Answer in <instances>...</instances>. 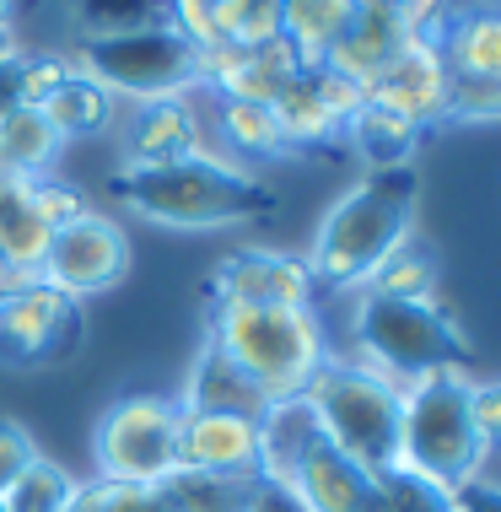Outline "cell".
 <instances>
[{
    "mask_svg": "<svg viewBox=\"0 0 501 512\" xmlns=\"http://www.w3.org/2000/svg\"><path fill=\"white\" fill-rule=\"evenodd\" d=\"M49 238H54V232L38 221L33 200H27V184L6 178V184H0V265L17 275V281H27V275H44Z\"/></svg>",
    "mask_w": 501,
    "mask_h": 512,
    "instance_id": "obj_22",
    "label": "cell"
},
{
    "mask_svg": "<svg viewBox=\"0 0 501 512\" xmlns=\"http://www.w3.org/2000/svg\"><path fill=\"white\" fill-rule=\"evenodd\" d=\"M442 124H501V81L496 76H453Z\"/></svg>",
    "mask_w": 501,
    "mask_h": 512,
    "instance_id": "obj_34",
    "label": "cell"
},
{
    "mask_svg": "<svg viewBox=\"0 0 501 512\" xmlns=\"http://www.w3.org/2000/svg\"><path fill=\"white\" fill-rule=\"evenodd\" d=\"M469 415H475L485 453L501 448V383H469Z\"/></svg>",
    "mask_w": 501,
    "mask_h": 512,
    "instance_id": "obj_41",
    "label": "cell"
},
{
    "mask_svg": "<svg viewBox=\"0 0 501 512\" xmlns=\"http://www.w3.org/2000/svg\"><path fill=\"white\" fill-rule=\"evenodd\" d=\"M17 11H22V0H0V22H17Z\"/></svg>",
    "mask_w": 501,
    "mask_h": 512,
    "instance_id": "obj_45",
    "label": "cell"
},
{
    "mask_svg": "<svg viewBox=\"0 0 501 512\" xmlns=\"http://www.w3.org/2000/svg\"><path fill=\"white\" fill-rule=\"evenodd\" d=\"M184 410H221V415H248V421H259L264 410H270V399L259 394V383L248 378V372L232 362V356H221L211 340H205V351L194 356V372L184 383V399H178Z\"/></svg>",
    "mask_w": 501,
    "mask_h": 512,
    "instance_id": "obj_17",
    "label": "cell"
},
{
    "mask_svg": "<svg viewBox=\"0 0 501 512\" xmlns=\"http://www.w3.org/2000/svg\"><path fill=\"white\" fill-rule=\"evenodd\" d=\"M281 38V0H216V44L264 49Z\"/></svg>",
    "mask_w": 501,
    "mask_h": 512,
    "instance_id": "obj_31",
    "label": "cell"
},
{
    "mask_svg": "<svg viewBox=\"0 0 501 512\" xmlns=\"http://www.w3.org/2000/svg\"><path fill=\"white\" fill-rule=\"evenodd\" d=\"M421 141H426V124L394 114V108H383V103H367L351 124H345V146H351L372 173L410 168L415 151H421Z\"/></svg>",
    "mask_w": 501,
    "mask_h": 512,
    "instance_id": "obj_18",
    "label": "cell"
},
{
    "mask_svg": "<svg viewBox=\"0 0 501 512\" xmlns=\"http://www.w3.org/2000/svg\"><path fill=\"white\" fill-rule=\"evenodd\" d=\"M38 459V442L22 421H0V496L27 475V464Z\"/></svg>",
    "mask_w": 501,
    "mask_h": 512,
    "instance_id": "obj_40",
    "label": "cell"
},
{
    "mask_svg": "<svg viewBox=\"0 0 501 512\" xmlns=\"http://www.w3.org/2000/svg\"><path fill=\"white\" fill-rule=\"evenodd\" d=\"M308 512H378V469L356 464L329 437H313L286 480Z\"/></svg>",
    "mask_w": 501,
    "mask_h": 512,
    "instance_id": "obj_14",
    "label": "cell"
},
{
    "mask_svg": "<svg viewBox=\"0 0 501 512\" xmlns=\"http://www.w3.org/2000/svg\"><path fill=\"white\" fill-rule=\"evenodd\" d=\"M130 275V238H124L119 221L108 216H81L71 227H60L49 238V259H44V281H54L60 292L97 297V292H114V286Z\"/></svg>",
    "mask_w": 501,
    "mask_h": 512,
    "instance_id": "obj_10",
    "label": "cell"
},
{
    "mask_svg": "<svg viewBox=\"0 0 501 512\" xmlns=\"http://www.w3.org/2000/svg\"><path fill=\"white\" fill-rule=\"evenodd\" d=\"M442 54L453 76H496L501 81V11L469 6L458 17H442Z\"/></svg>",
    "mask_w": 501,
    "mask_h": 512,
    "instance_id": "obj_23",
    "label": "cell"
},
{
    "mask_svg": "<svg viewBox=\"0 0 501 512\" xmlns=\"http://www.w3.org/2000/svg\"><path fill=\"white\" fill-rule=\"evenodd\" d=\"M65 60H71V71L108 87L119 103L189 98L194 92V44L178 38L173 27H146V33H119V38H76V49Z\"/></svg>",
    "mask_w": 501,
    "mask_h": 512,
    "instance_id": "obj_7",
    "label": "cell"
},
{
    "mask_svg": "<svg viewBox=\"0 0 501 512\" xmlns=\"http://www.w3.org/2000/svg\"><path fill=\"white\" fill-rule=\"evenodd\" d=\"M119 98L108 87H97L92 76H81L71 71L54 87V98L44 103V119L54 124V135L60 141H97V135H108V130H119Z\"/></svg>",
    "mask_w": 501,
    "mask_h": 512,
    "instance_id": "obj_19",
    "label": "cell"
},
{
    "mask_svg": "<svg viewBox=\"0 0 501 512\" xmlns=\"http://www.w3.org/2000/svg\"><path fill=\"white\" fill-rule=\"evenodd\" d=\"M297 76H308V71H302V60H297V49H291L286 38H275V44L243 54V71L232 76V87L221 92V98H243V103L275 108V103H281V92H286Z\"/></svg>",
    "mask_w": 501,
    "mask_h": 512,
    "instance_id": "obj_26",
    "label": "cell"
},
{
    "mask_svg": "<svg viewBox=\"0 0 501 512\" xmlns=\"http://www.w3.org/2000/svg\"><path fill=\"white\" fill-rule=\"evenodd\" d=\"M275 124H281L286 151H329V146L345 141V124L318 103V92H313L308 76H297L281 92V103H275Z\"/></svg>",
    "mask_w": 501,
    "mask_h": 512,
    "instance_id": "obj_25",
    "label": "cell"
},
{
    "mask_svg": "<svg viewBox=\"0 0 501 512\" xmlns=\"http://www.w3.org/2000/svg\"><path fill=\"white\" fill-rule=\"evenodd\" d=\"M361 292H378V297H405V302H426L437 297V259H431L426 243L405 238L394 248V254L383 259L378 270L367 275V286Z\"/></svg>",
    "mask_w": 501,
    "mask_h": 512,
    "instance_id": "obj_28",
    "label": "cell"
},
{
    "mask_svg": "<svg viewBox=\"0 0 501 512\" xmlns=\"http://www.w3.org/2000/svg\"><path fill=\"white\" fill-rule=\"evenodd\" d=\"M60 135H54V124L44 119V108H6L0 114V173L17 178V184H33V178H44L54 168V157H60Z\"/></svg>",
    "mask_w": 501,
    "mask_h": 512,
    "instance_id": "obj_21",
    "label": "cell"
},
{
    "mask_svg": "<svg viewBox=\"0 0 501 512\" xmlns=\"http://www.w3.org/2000/svg\"><path fill=\"white\" fill-rule=\"evenodd\" d=\"M205 340L221 356H232L270 405L302 399L329 362L324 324L313 308H259V302L205 297Z\"/></svg>",
    "mask_w": 501,
    "mask_h": 512,
    "instance_id": "obj_3",
    "label": "cell"
},
{
    "mask_svg": "<svg viewBox=\"0 0 501 512\" xmlns=\"http://www.w3.org/2000/svg\"><path fill=\"white\" fill-rule=\"evenodd\" d=\"M313 292L318 281L308 254H286V248H238L205 281V297L259 302V308H313Z\"/></svg>",
    "mask_w": 501,
    "mask_h": 512,
    "instance_id": "obj_11",
    "label": "cell"
},
{
    "mask_svg": "<svg viewBox=\"0 0 501 512\" xmlns=\"http://www.w3.org/2000/svg\"><path fill=\"white\" fill-rule=\"evenodd\" d=\"M81 302L44 275L11 281L0 297V367H54L81 351Z\"/></svg>",
    "mask_w": 501,
    "mask_h": 512,
    "instance_id": "obj_9",
    "label": "cell"
},
{
    "mask_svg": "<svg viewBox=\"0 0 501 512\" xmlns=\"http://www.w3.org/2000/svg\"><path fill=\"white\" fill-rule=\"evenodd\" d=\"M351 335L361 345L372 372H383L394 389H410L437 372H469L475 367V345L464 340L458 318L437 297L405 302V297H378L361 292L351 313Z\"/></svg>",
    "mask_w": 501,
    "mask_h": 512,
    "instance_id": "obj_4",
    "label": "cell"
},
{
    "mask_svg": "<svg viewBox=\"0 0 501 512\" xmlns=\"http://www.w3.org/2000/svg\"><path fill=\"white\" fill-rule=\"evenodd\" d=\"M11 281H17V275H11L6 265H0V297H6V292H11Z\"/></svg>",
    "mask_w": 501,
    "mask_h": 512,
    "instance_id": "obj_46",
    "label": "cell"
},
{
    "mask_svg": "<svg viewBox=\"0 0 501 512\" xmlns=\"http://www.w3.org/2000/svg\"><path fill=\"white\" fill-rule=\"evenodd\" d=\"M65 76H71L65 54H22V108H44Z\"/></svg>",
    "mask_w": 501,
    "mask_h": 512,
    "instance_id": "obj_37",
    "label": "cell"
},
{
    "mask_svg": "<svg viewBox=\"0 0 501 512\" xmlns=\"http://www.w3.org/2000/svg\"><path fill=\"white\" fill-rule=\"evenodd\" d=\"M453 512H501V486L491 480H464V486L453 491Z\"/></svg>",
    "mask_w": 501,
    "mask_h": 512,
    "instance_id": "obj_43",
    "label": "cell"
},
{
    "mask_svg": "<svg viewBox=\"0 0 501 512\" xmlns=\"http://www.w3.org/2000/svg\"><path fill=\"white\" fill-rule=\"evenodd\" d=\"M378 512H453V491L431 486L415 469L394 464L378 475Z\"/></svg>",
    "mask_w": 501,
    "mask_h": 512,
    "instance_id": "obj_33",
    "label": "cell"
},
{
    "mask_svg": "<svg viewBox=\"0 0 501 512\" xmlns=\"http://www.w3.org/2000/svg\"><path fill=\"white\" fill-rule=\"evenodd\" d=\"M248 512H308L302 507V496L286 486V480H254V491H248Z\"/></svg>",
    "mask_w": 501,
    "mask_h": 512,
    "instance_id": "obj_42",
    "label": "cell"
},
{
    "mask_svg": "<svg viewBox=\"0 0 501 512\" xmlns=\"http://www.w3.org/2000/svg\"><path fill=\"white\" fill-rule=\"evenodd\" d=\"M442 33V27H437ZM437 33H415L405 49L394 54V65L372 81L367 103H383L394 108V114H405L415 124H442V108H448V54H442V38Z\"/></svg>",
    "mask_w": 501,
    "mask_h": 512,
    "instance_id": "obj_12",
    "label": "cell"
},
{
    "mask_svg": "<svg viewBox=\"0 0 501 512\" xmlns=\"http://www.w3.org/2000/svg\"><path fill=\"white\" fill-rule=\"evenodd\" d=\"M27 200H33V211H38V221H44L49 232H60V227H71V221L92 216V200H87V189L65 184V178H54V173L33 178V184H27Z\"/></svg>",
    "mask_w": 501,
    "mask_h": 512,
    "instance_id": "obj_36",
    "label": "cell"
},
{
    "mask_svg": "<svg viewBox=\"0 0 501 512\" xmlns=\"http://www.w3.org/2000/svg\"><path fill=\"white\" fill-rule=\"evenodd\" d=\"M119 146L124 168H162V162H184L200 146V114L189 98H151L130 103V114H119Z\"/></svg>",
    "mask_w": 501,
    "mask_h": 512,
    "instance_id": "obj_15",
    "label": "cell"
},
{
    "mask_svg": "<svg viewBox=\"0 0 501 512\" xmlns=\"http://www.w3.org/2000/svg\"><path fill=\"white\" fill-rule=\"evenodd\" d=\"M410 38H415V27L399 22L383 0H356V17L340 33V44L329 49L324 65H329V71H340V76H351L361 92H372V81L394 65V54L405 49Z\"/></svg>",
    "mask_w": 501,
    "mask_h": 512,
    "instance_id": "obj_16",
    "label": "cell"
},
{
    "mask_svg": "<svg viewBox=\"0 0 501 512\" xmlns=\"http://www.w3.org/2000/svg\"><path fill=\"white\" fill-rule=\"evenodd\" d=\"M173 512H248L254 480H221V475H189L178 469L167 486H157Z\"/></svg>",
    "mask_w": 501,
    "mask_h": 512,
    "instance_id": "obj_30",
    "label": "cell"
},
{
    "mask_svg": "<svg viewBox=\"0 0 501 512\" xmlns=\"http://www.w3.org/2000/svg\"><path fill=\"white\" fill-rule=\"evenodd\" d=\"M17 60V22H0V65Z\"/></svg>",
    "mask_w": 501,
    "mask_h": 512,
    "instance_id": "obj_44",
    "label": "cell"
},
{
    "mask_svg": "<svg viewBox=\"0 0 501 512\" xmlns=\"http://www.w3.org/2000/svg\"><path fill=\"white\" fill-rule=\"evenodd\" d=\"M178 421H184V405L162 394H130L108 405L92 432L97 480L167 486L178 475Z\"/></svg>",
    "mask_w": 501,
    "mask_h": 512,
    "instance_id": "obj_8",
    "label": "cell"
},
{
    "mask_svg": "<svg viewBox=\"0 0 501 512\" xmlns=\"http://www.w3.org/2000/svg\"><path fill=\"white\" fill-rule=\"evenodd\" d=\"M313 437H324V432H318V415L308 405V394L275 399V405L259 415V475L264 480H291V469H297V459L308 453Z\"/></svg>",
    "mask_w": 501,
    "mask_h": 512,
    "instance_id": "obj_20",
    "label": "cell"
},
{
    "mask_svg": "<svg viewBox=\"0 0 501 512\" xmlns=\"http://www.w3.org/2000/svg\"><path fill=\"white\" fill-rule=\"evenodd\" d=\"M308 81H313V92H318V103L329 108L340 124H351L361 108H367V92L356 87L351 76H340V71H329V65H318V71H308Z\"/></svg>",
    "mask_w": 501,
    "mask_h": 512,
    "instance_id": "obj_38",
    "label": "cell"
},
{
    "mask_svg": "<svg viewBox=\"0 0 501 512\" xmlns=\"http://www.w3.org/2000/svg\"><path fill=\"white\" fill-rule=\"evenodd\" d=\"M108 195L130 205L135 216L157 221V227H184V232L275 216V189L259 184L254 173H243L238 162L211 157V151L162 162V168H119L108 173Z\"/></svg>",
    "mask_w": 501,
    "mask_h": 512,
    "instance_id": "obj_1",
    "label": "cell"
},
{
    "mask_svg": "<svg viewBox=\"0 0 501 512\" xmlns=\"http://www.w3.org/2000/svg\"><path fill=\"white\" fill-rule=\"evenodd\" d=\"M356 17V0H281V38L297 49L302 71H318Z\"/></svg>",
    "mask_w": 501,
    "mask_h": 512,
    "instance_id": "obj_24",
    "label": "cell"
},
{
    "mask_svg": "<svg viewBox=\"0 0 501 512\" xmlns=\"http://www.w3.org/2000/svg\"><path fill=\"white\" fill-rule=\"evenodd\" d=\"M167 27L189 38L194 49L216 44V0H167Z\"/></svg>",
    "mask_w": 501,
    "mask_h": 512,
    "instance_id": "obj_39",
    "label": "cell"
},
{
    "mask_svg": "<svg viewBox=\"0 0 501 512\" xmlns=\"http://www.w3.org/2000/svg\"><path fill=\"white\" fill-rule=\"evenodd\" d=\"M71 496H76V480L38 453V459L27 464V475L0 496V507L6 512H71Z\"/></svg>",
    "mask_w": 501,
    "mask_h": 512,
    "instance_id": "obj_32",
    "label": "cell"
},
{
    "mask_svg": "<svg viewBox=\"0 0 501 512\" xmlns=\"http://www.w3.org/2000/svg\"><path fill=\"white\" fill-rule=\"evenodd\" d=\"M415 195H421L415 168H383L367 173L356 189H345L313 238L308 254L313 281L324 292L367 286V275L415 232Z\"/></svg>",
    "mask_w": 501,
    "mask_h": 512,
    "instance_id": "obj_2",
    "label": "cell"
},
{
    "mask_svg": "<svg viewBox=\"0 0 501 512\" xmlns=\"http://www.w3.org/2000/svg\"><path fill=\"white\" fill-rule=\"evenodd\" d=\"M469 383L464 372H437L405 389V421H399V464L442 491H458L480 475L485 442L469 415Z\"/></svg>",
    "mask_w": 501,
    "mask_h": 512,
    "instance_id": "obj_5",
    "label": "cell"
},
{
    "mask_svg": "<svg viewBox=\"0 0 501 512\" xmlns=\"http://www.w3.org/2000/svg\"><path fill=\"white\" fill-rule=\"evenodd\" d=\"M308 405L318 415L324 432L340 453H351L367 469H394L399 464V421H405V389L372 372L367 362H324V372L313 378Z\"/></svg>",
    "mask_w": 501,
    "mask_h": 512,
    "instance_id": "obj_6",
    "label": "cell"
},
{
    "mask_svg": "<svg viewBox=\"0 0 501 512\" xmlns=\"http://www.w3.org/2000/svg\"><path fill=\"white\" fill-rule=\"evenodd\" d=\"M71 512H173L157 486H119V480H92L76 486Z\"/></svg>",
    "mask_w": 501,
    "mask_h": 512,
    "instance_id": "obj_35",
    "label": "cell"
},
{
    "mask_svg": "<svg viewBox=\"0 0 501 512\" xmlns=\"http://www.w3.org/2000/svg\"><path fill=\"white\" fill-rule=\"evenodd\" d=\"M216 130L227 151L238 157H286V141H281V124H275V108L264 103H243V98H216Z\"/></svg>",
    "mask_w": 501,
    "mask_h": 512,
    "instance_id": "obj_27",
    "label": "cell"
},
{
    "mask_svg": "<svg viewBox=\"0 0 501 512\" xmlns=\"http://www.w3.org/2000/svg\"><path fill=\"white\" fill-rule=\"evenodd\" d=\"M178 469L221 480H259V421L221 410H184L178 421Z\"/></svg>",
    "mask_w": 501,
    "mask_h": 512,
    "instance_id": "obj_13",
    "label": "cell"
},
{
    "mask_svg": "<svg viewBox=\"0 0 501 512\" xmlns=\"http://www.w3.org/2000/svg\"><path fill=\"white\" fill-rule=\"evenodd\" d=\"M0 512H6V507H0Z\"/></svg>",
    "mask_w": 501,
    "mask_h": 512,
    "instance_id": "obj_47",
    "label": "cell"
},
{
    "mask_svg": "<svg viewBox=\"0 0 501 512\" xmlns=\"http://www.w3.org/2000/svg\"><path fill=\"white\" fill-rule=\"evenodd\" d=\"M76 27L81 38H119V33L167 27V0H76Z\"/></svg>",
    "mask_w": 501,
    "mask_h": 512,
    "instance_id": "obj_29",
    "label": "cell"
}]
</instances>
